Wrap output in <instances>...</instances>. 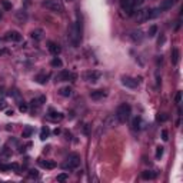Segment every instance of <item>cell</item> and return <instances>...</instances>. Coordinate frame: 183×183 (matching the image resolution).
<instances>
[{
  "instance_id": "obj_12",
  "label": "cell",
  "mask_w": 183,
  "mask_h": 183,
  "mask_svg": "<svg viewBox=\"0 0 183 183\" xmlns=\"http://www.w3.org/2000/svg\"><path fill=\"white\" fill-rule=\"evenodd\" d=\"M176 2H178V0H163V2H162V5L159 6V9L162 10V12H164V10H169V9H172V7H173Z\"/></svg>"
},
{
  "instance_id": "obj_18",
  "label": "cell",
  "mask_w": 183,
  "mask_h": 183,
  "mask_svg": "<svg viewBox=\"0 0 183 183\" xmlns=\"http://www.w3.org/2000/svg\"><path fill=\"white\" fill-rule=\"evenodd\" d=\"M39 164L44 169H55L56 167V163L52 162V160H39Z\"/></svg>"
},
{
  "instance_id": "obj_30",
  "label": "cell",
  "mask_w": 183,
  "mask_h": 183,
  "mask_svg": "<svg viewBox=\"0 0 183 183\" xmlns=\"http://www.w3.org/2000/svg\"><path fill=\"white\" fill-rule=\"evenodd\" d=\"M2 6H3L6 10H10V9H12V5H10L7 0H2Z\"/></svg>"
},
{
  "instance_id": "obj_23",
  "label": "cell",
  "mask_w": 183,
  "mask_h": 183,
  "mask_svg": "<svg viewBox=\"0 0 183 183\" xmlns=\"http://www.w3.org/2000/svg\"><path fill=\"white\" fill-rule=\"evenodd\" d=\"M140 125H142L140 118H135L132 120V129H133V130H139V129H140Z\"/></svg>"
},
{
  "instance_id": "obj_11",
  "label": "cell",
  "mask_w": 183,
  "mask_h": 183,
  "mask_svg": "<svg viewBox=\"0 0 183 183\" xmlns=\"http://www.w3.org/2000/svg\"><path fill=\"white\" fill-rule=\"evenodd\" d=\"M46 102V97L44 96H40L39 99H33L32 100V107H33V112H39L40 107L43 106V103Z\"/></svg>"
},
{
  "instance_id": "obj_14",
  "label": "cell",
  "mask_w": 183,
  "mask_h": 183,
  "mask_svg": "<svg viewBox=\"0 0 183 183\" xmlns=\"http://www.w3.org/2000/svg\"><path fill=\"white\" fill-rule=\"evenodd\" d=\"M49 52L52 53V55H55V56H57L59 53L62 52V49H60V46L59 44H56V43H53V42H49Z\"/></svg>"
},
{
  "instance_id": "obj_4",
  "label": "cell",
  "mask_w": 183,
  "mask_h": 183,
  "mask_svg": "<svg viewBox=\"0 0 183 183\" xmlns=\"http://www.w3.org/2000/svg\"><path fill=\"white\" fill-rule=\"evenodd\" d=\"M43 6L46 9L52 10V12H56V13H62L65 10V6H63V2L62 0H44L43 2Z\"/></svg>"
},
{
  "instance_id": "obj_2",
  "label": "cell",
  "mask_w": 183,
  "mask_h": 183,
  "mask_svg": "<svg viewBox=\"0 0 183 183\" xmlns=\"http://www.w3.org/2000/svg\"><path fill=\"white\" fill-rule=\"evenodd\" d=\"M130 114H132V107H130V104H127V103H122L118 107V110H116V118H118V120L120 123L126 122L127 119L130 118Z\"/></svg>"
},
{
  "instance_id": "obj_35",
  "label": "cell",
  "mask_w": 183,
  "mask_h": 183,
  "mask_svg": "<svg viewBox=\"0 0 183 183\" xmlns=\"http://www.w3.org/2000/svg\"><path fill=\"white\" fill-rule=\"evenodd\" d=\"M37 170H30V173H29V176L30 178H37Z\"/></svg>"
},
{
  "instance_id": "obj_5",
  "label": "cell",
  "mask_w": 183,
  "mask_h": 183,
  "mask_svg": "<svg viewBox=\"0 0 183 183\" xmlns=\"http://www.w3.org/2000/svg\"><path fill=\"white\" fill-rule=\"evenodd\" d=\"M67 162L63 164V169H76L80 164V156L77 153H72L67 156Z\"/></svg>"
},
{
  "instance_id": "obj_17",
  "label": "cell",
  "mask_w": 183,
  "mask_h": 183,
  "mask_svg": "<svg viewBox=\"0 0 183 183\" xmlns=\"http://www.w3.org/2000/svg\"><path fill=\"white\" fill-rule=\"evenodd\" d=\"M106 96V92L103 90H93L92 93H90V97L93 99V100H100V99H103Z\"/></svg>"
},
{
  "instance_id": "obj_20",
  "label": "cell",
  "mask_w": 183,
  "mask_h": 183,
  "mask_svg": "<svg viewBox=\"0 0 183 183\" xmlns=\"http://www.w3.org/2000/svg\"><path fill=\"white\" fill-rule=\"evenodd\" d=\"M59 93H60L63 97H70L72 93H73V90H72V87L66 86V87H62V89L59 90Z\"/></svg>"
},
{
  "instance_id": "obj_29",
  "label": "cell",
  "mask_w": 183,
  "mask_h": 183,
  "mask_svg": "<svg viewBox=\"0 0 183 183\" xmlns=\"http://www.w3.org/2000/svg\"><path fill=\"white\" fill-rule=\"evenodd\" d=\"M162 155H163V147L159 146V147H157V150H156V159H160Z\"/></svg>"
},
{
  "instance_id": "obj_31",
  "label": "cell",
  "mask_w": 183,
  "mask_h": 183,
  "mask_svg": "<svg viewBox=\"0 0 183 183\" xmlns=\"http://www.w3.org/2000/svg\"><path fill=\"white\" fill-rule=\"evenodd\" d=\"M167 114H164V113H162V114H159V116H157V120H159V122H166V120H167Z\"/></svg>"
},
{
  "instance_id": "obj_28",
  "label": "cell",
  "mask_w": 183,
  "mask_h": 183,
  "mask_svg": "<svg viewBox=\"0 0 183 183\" xmlns=\"http://www.w3.org/2000/svg\"><path fill=\"white\" fill-rule=\"evenodd\" d=\"M156 32H157V26H155V24H153V26L149 29V36H150V37H153V36L156 34Z\"/></svg>"
},
{
  "instance_id": "obj_34",
  "label": "cell",
  "mask_w": 183,
  "mask_h": 183,
  "mask_svg": "<svg viewBox=\"0 0 183 183\" xmlns=\"http://www.w3.org/2000/svg\"><path fill=\"white\" fill-rule=\"evenodd\" d=\"M182 102V92H178L176 93V103H180Z\"/></svg>"
},
{
  "instance_id": "obj_25",
  "label": "cell",
  "mask_w": 183,
  "mask_h": 183,
  "mask_svg": "<svg viewBox=\"0 0 183 183\" xmlns=\"http://www.w3.org/2000/svg\"><path fill=\"white\" fill-rule=\"evenodd\" d=\"M49 133H50V130H49V127H43L42 132H40V139L42 140H44L47 136H49Z\"/></svg>"
},
{
  "instance_id": "obj_32",
  "label": "cell",
  "mask_w": 183,
  "mask_h": 183,
  "mask_svg": "<svg viewBox=\"0 0 183 183\" xmlns=\"http://www.w3.org/2000/svg\"><path fill=\"white\" fill-rule=\"evenodd\" d=\"M6 106H7V103H6L5 99H0V110H3V109H6Z\"/></svg>"
},
{
  "instance_id": "obj_15",
  "label": "cell",
  "mask_w": 183,
  "mask_h": 183,
  "mask_svg": "<svg viewBox=\"0 0 183 183\" xmlns=\"http://www.w3.org/2000/svg\"><path fill=\"white\" fill-rule=\"evenodd\" d=\"M34 80L37 82L39 85H46L47 80H49V75H47V73H39V75L34 77Z\"/></svg>"
},
{
  "instance_id": "obj_3",
  "label": "cell",
  "mask_w": 183,
  "mask_h": 183,
  "mask_svg": "<svg viewBox=\"0 0 183 183\" xmlns=\"http://www.w3.org/2000/svg\"><path fill=\"white\" fill-rule=\"evenodd\" d=\"M143 3V0H120V6L127 14H133V12Z\"/></svg>"
},
{
  "instance_id": "obj_16",
  "label": "cell",
  "mask_w": 183,
  "mask_h": 183,
  "mask_svg": "<svg viewBox=\"0 0 183 183\" xmlns=\"http://www.w3.org/2000/svg\"><path fill=\"white\" fill-rule=\"evenodd\" d=\"M49 113H50V114H47V118L50 119V120H53V122H56V120H62V119H63V114H62V113L55 112L53 109H50Z\"/></svg>"
},
{
  "instance_id": "obj_21",
  "label": "cell",
  "mask_w": 183,
  "mask_h": 183,
  "mask_svg": "<svg viewBox=\"0 0 183 183\" xmlns=\"http://www.w3.org/2000/svg\"><path fill=\"white\" fill-rule=\"evenodd\" d=\"M179 57H180V53H179V49H172V63L173 65H178L179 63Z\"/></svg>"
},
{
  "instance_id": "obj_10",
  "label": "cell",
  "mask_w": 183,
  "mask_h": 183,
  "mask_svg": "<svg viewBox=\"0 0 183 183\" xmlns=\"http://www.w3.org/2000/svg\"><path fill=\"white\" fill-rule=\"evenodd\" d=\"M5 39L6 40H9V42H20L22 40V34L19 32H16V30H10L5 34Z\"/></svg>"
},
{
  "instance_id": "obj_1",
  "label": "cell",
  "mask_w": 183,
  "mask_h": 183,
  "mask_svg": "<svg viewBox=\"0 0 183 183\" xmlns=\"http://www.w3.org/2000/svg\"><path fill=\"white\" fill-rule=\"evenodd\" d=\"M69 34H70L69 37H70L72 44L75 47H77L80 44V42H82V20H80L79 16H77V20H76L75 23H73V26H72Z\"/></svg>"
},
{
  "instance_id": "obj_27",
  "label": "cell",
  "mask_w": 183,
  "mask_h": 183,
  "mask_svg": "<svg viewBox=\"0 0 183 183\" xmlns=\"http://www.w3.org/2000/svg\"><path fill=\"white\" fill-rule=\"evenodd\" d=\"M67 179H69V174H67V173L57 174V182H65V180H67Z\"/></svg>"
},
{
  "instance_id": "obj_8",
  "label": "cell",
  "mask_w": 183,
  "mask_h": 183,
  "mask_svg": "<svg viewBox=\"0 0 183 183\" xmlns=\"http://www.w3.org/2000/svg\"><path fill=\"white\" fill-rule=\"evenodd\" d=\"M122 83L126 86V87L136 89L137 85H139V80L135 79V77H130V76H123V77H122Z\"/></svg>"
},
{
  "instance_id": "obj_7",
  "label": "cell",
  "mask_w": 183,
  "mask_h": 183,
  "mask_svg": "<svg viewBox=\"0 0 183 183\" xmlns=\"http://www.w3.org/2000/svg\"><path fill=\"white\" fill-rule=\"evenodd\" d=\"M76 79V75H73L72 72L69 70H62L60 73H57L56 75V82H73Z\"/></svg>"
},
{
  "instance_id": "obj_33",
  "label": "cell",
  "mask_w": 183,
  "mask_h": 183,
  "mask_svg": "<svg viewBox=\"0 0 183 183\" xmlns=\"http://www.w3.org/2000/svg\"><path fill=\"white\" fill-rule=\"evenodd\" d=\"M162 139H163L164 142L169 139V135H167V130H162Z\"/></svg>"
},
{
  "instance_id": "obj_22",
  "label": "cell",
  "mask_w": 183,
  "mask_h": 183,
  "mask_svg": "<svg viewBox=\"0 0 183 183\" xmlns=\"http://www.w3.org/2000/svg\"><path fill=\"white\" fill-rule=\"evenodd\" d=\"M33 132H34V129L32 126H26L22 132V137H30L33 135Z\"/></svg>"
},
{
  "instance_id": "obj_24",
  "label": "cell",
  "mask_w": 183,
  "mask_h": 183,
  "mask_svg": "<svg viewBox=\"0 0 183 183\" xmlns=\"http://www.w3.org/2000/svg\"><path fill=\"white\" fill-rule=\"evenodd\" d=\"M50 65H52L53 67H62V66H63V62H62L60 59H59V57H55V59L52 60V63H50Z\"/></svg>"
},
{
  "instance_id": "obj_37",
  "label": "cell",
  "mask_w": 183,
  "mask_h": 183,
  "mask_svg": "<svg viewBox=\"0 0 183 183\" xmlns=\"http://www.w3.org/2000/svg\"><path fill=\"white\" fill-rule=\"evenodd\" d=\"M0 19H2V12H0Z\"/></svg>"
},
{
  "instance_id": "obj_26",
  "label": "cell",
  "mask_w": 183,
  "mask_h": 183,
  "mask_svg": "<svg viewBox=\"0 0 183 183\" xmlns=\"http://www.w3.org/2000/svg\"><path fill=\"white\" fill-rule=\"evenodd\" d=\"M19 110L22 113H24V112H27L29 110V106H27V103H24V102H20L19 103Z\"/></svg>"
},
{
  "instance_id": "obj_19",
  "label": "cell",
  "mask_w": 183,
  "mask_h": 183,
  "mask_svg": "<svg viewBox=\"0 0 183 183\" xmlns=\"http://www.w3.org/2000/svg\"><path fill=\"white\" fill-rule=\"evenodd\" d=\"M156 176H157V173L153 172V170H145V172L142 173V178L146 179V180H152V179H155Z\"/></svg>"
},
{
  "instance_id": "obj_9",
  "label": "cell",
  "mask_w": 183,
  "mask_h": 183,
  "mask_svg": "<svg viewBox=\"0 0 183 183\" xmlns=\"http://www.w3.org/2000/svg\"><path fill=\"white\" fill-rule=\"evenodd\" d=\"M85 79L90 83H96L99 79H100V72L97 70H89L85 73Z\"/></svg>"
},
{
  "instance_id": "obj_36",
  "label": "cell",
  "mask_w": 183,
  "mask_h": 183,
  "mask_svg": "<svg viewBox=\"0 0 183 183\" xmlns=\"http://www.w3.org/2000/svg\"><path fill=\"white\" fill-rule=\"evenodd\" d=\"M7 53H9V50L3 49V50H0V56H2V55H7Z\"/></svg>"
},
{
  "instance_id": "obj_13",
  "label": "cell",
  "mask_w": 183,
  "mask_h": 183,
  "mask_svg": "<svg viewBox=\"0 0 183 183\" xmlns=\"http://www.w3.org/2000/svg\"><path fill=\"white\" fill-rule=\"evenodd\" d=\"M43 29H34L32 33H30V36H32L33 40H36V42H39V40H42L43 39Z\"/></svg>"
},
{
  "instance_id": "obj_6",
  "label": "cell",
  "mask_w": 183,
  "mask_h": 183,
  "mask_svg": "<svg viewBox=\"0 0 183 183\" xmlns=\"http://www.w3.org/2000/svg\"><path fill=\"white\" fill-rule=\"evenodd\" d=\"M135 19L137 23H143L146 20L152 19V9H142L137 13H135Z\"/></svg>"
}]
</instances>
